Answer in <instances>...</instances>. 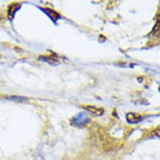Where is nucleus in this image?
Instances as JSON below:
<instances>
[{
  "label": "nucleus",
  "mask_w": 160,
  "mask_h": 160,
  "mask_svg": "<svg viewBox=\"0 0 160 160\" xmlns=\"http://www.w3.org/2000/svg\"><path fill=\"white\" fill-rule=\"evenodd\" d=\"M89 122H91V118H89V116H88L87 114H85V112L77 114L76 116L72 118V121H71L72 125H74V127H85V125L88 124Z\"/></svg>",
  "instance_id": "f257e3e1"
},
{
  "label": "nucleus",
  "mask_w": 160,
  "mask_h": 160,
  "mask_svg": "<svg viewBox=\"0 0 160 160\" xmlns=\"http://www.w3.org/2000/svg\"><path fill=\"white\" fill-rule=\"evenodd\" d=\"M143 120H144V116H142L139 114H136V112H128L127 114V121L131 124L139 123Z\"/></svg>",
  "instance_id": "f03ea898"
},
{
  "label": "nucleus",
  "mask_w": 160,
  "mask_h": 160,
  "mask_svg": "<svg viewBox=\"0 0 160 160\" xmlns=\"http://www.w3.org/2000/svg\"><path fill=\"white\" fill-rule=\"evenodd\" d=\"M85 110L88 112L89 114H92L93 116H101L104 112L103 108H100V107H95V106H85L84 107Z\"/></svg>",
  "instance_id": "7ed1b4c3"
},
{
  "label": "nucleus",
  "mask_w": 160,
  "mask_h": 160,
  "mask_svg": "<svg viewBox=\"0 0 160 160\" xmlns=\"http://www.w3.org/2000/svg\"><path fill=\"white\" fill-rule=\"evenodd\" d=\"M42 12L45 13V15H48L50 19H51L53 22H57V21L59 20L62 16L58 14L57 12H55V11H52V9H49V8H40Z\"/></svg>",
  "instance_id": "20e7f679"
},
{
  "label": "nucleus",
  "mask_w": 160,
  "mask_h": 160,
  "mask_svg": "<svg viewBox=\"0 0 160 160\" xmlns=\"http://www.w3.org/2000/svg\"><path fill=\"white\" fill-rule=\"evenodd\" d=\"M20 7H21V4H16V2H14V4H12V5H9L8 6V18L12 20L13 18H14V15H15V13L20 9Z\"/></svg>",
  "instance_id": "39448f33"
},
{
  "label": "nucleus",
  "mask_w": 160,
  "mask_h": 160,
  "mask_svg": "<svg viewBox=\"0 0 160 160\" xmlns=\"http://www.w3.org/2000/svg\"><path fill=\"white\" fill-rule=\"evenodd\" d=\"M38 59H40L41 62H45V63H49V64H51V65H57L58 63H59V60L58 59H56V58H51V57L41 56Z\"/></svg>",
  "instance_id": "423d86ee"
},
{
  "label": "nucleus",
  "mask_w": 160,
  "mask_h": 160,
  "mask_svg": "<svg viewBox=\"0 0 160 160\" xmlns=\"http://www.w3.org/2000/svg\"><path fill=\"white\" fill-rule=\"evenodd\" d=\"M9 99H11V100H14V101H27L26 98H21V96H11Z\"/></svg>",
  "instance_id": "0eeeda50"
}]
</instances>
